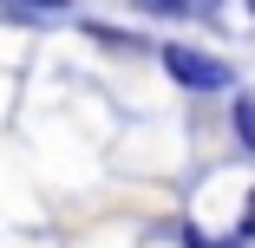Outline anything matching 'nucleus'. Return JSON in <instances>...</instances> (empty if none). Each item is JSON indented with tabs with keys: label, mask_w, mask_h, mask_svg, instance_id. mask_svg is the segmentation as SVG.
Instances as JSON below:
<instances>
[{
	"label": "nucleus",
	"mask_w": 255,
	"mask_h": 248,
	"mask_svg": "<svg viewBox=\"0 0 255 248\" xmlns=\"http://www.w3.org/2000/svg\"><path fill=\"white\" fill-rule=\"evenodd\" d=\"M157 59H164V72H170L183 91H229V66H223L216 53H196V46H183V39H164Z\"/></svg>",
	"instance_id": "f257e3e1"
},
{
	"label": "nucleus",
	"mask_w": 255,
	"mask_h": 248,
	"mask_svg": "<svg viewBox=\"0 0 255 248\" xmlns=\"http://www.w3.org/2000/svg\"><path fill=\"white\" fill-rule=\"evenodd\" d=\"M229 124H236V144L255 157V91H236V105H229Z\"/></svg>",
	"instance_id": "f03ea898"
},
{
	"label": "nucleus",
	"mask_w": 255,
	"mask_h": 248,
	"mask_svg": "<svg viewBox=\"0 0 255 248\" xmlns=\"http://www.w3.org/2000/svg\"><path fill=\"white\" fill-rule=\"evenodd\" d=\"M137 13H150V20H190L196 0H137Z\"/></svg>",
	"instance_id": "7ed1b4c3"
},
{
	"label": "nucleus",
	"mask_w": 255,
	"mask_h": 248,
	"mask_svg": "<svg viewBox=\"0 0 255 248\" xmlns=\"http://www.w3.org/2000/svg\"><path fill=\"white\" fill-rule=\"evenodd\" d=\"M13 13H72V0H0Z\"/></svg>",
	"instance_id": "20e7f679"
},
{
	"label": "nucleus",
	"mask_w": 255,
	"mask_h": 248,
	"mask_svg": "<svg viewBox=\"0 0 255 248\" xmlns=\"http://www.w3.org/2000/svg\"><path fill=\"white\" fill-rule=\"evenodd\" d=\"M236 235H242V242L255 235V189H249V203H242V229H236Z\"/></svg>",
	"instance_id": "39448f33"
},
{
	"label": "nucleus",
	"mask_w": 255,
	"mask_h": 248,
	"mask_svg": "<svg viewBox=\"0 0 255 248\" xmlns=\"http://www.w3.org/2000/svg\"><path fill=\"white\" fill-rule=\"evenodd\" d=\"M249 20H255V0H249Z\"/></svg>",
	"instance_id": "423d86ee"
},
{
	"label": "nucleus",
	"mask_w": 255,
	"mask_h": 248,
	"mask_svg": "<svg viewBox=\"0 0 255 248\" xmlns=\"http://www.w3.org/2000/svg\"><path fill=\"white\" fill-rule=\"evenodd\" d=\"M249 242H255V235H249Z\"/></svg>",
	"instance_id": "0eeeda50"
}]
</instances>
